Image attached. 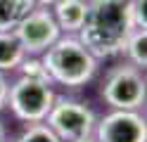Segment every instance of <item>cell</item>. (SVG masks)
<instances>
[{"instance_id": "obj_1", "label": "cell", "mask_w": 147, "mask_h": 142, "mask_svg": "<svg viewBox=\"0 0 147 142\" xmlns=\"http://www.w3.org/2000/svg\"><path fill=\"white\" fill-rule=\"evenodd\" d=\"M133 28L126 0H90L78 40L95 59L116 57L123 52L126 38Z\"/></svg>"}, {"instance_id": "obj_2", "label": "cell", "mask_w": 147, "mask_h": 142, "mask_svg": "<svg viewBox=\"0 0 147 142\" xmlns=\"http://www.w3.org/2000/svg\"><path fill=\"white\" fill-rule=\"evenodd\" d=\"M40 59L48 69L50 83H59L74 90L83 88L97 71V59L86 50V45L76 36H59L43 52Z\"/></svg>"}, {"instance_id": "obj_3", "label": "cell", "mask_w": 147, "mask_h": 142, "mask_svg": "<svg viewBox=\"0 0 147 142\" xmlns=\"http://www.w3.org/2000/svg\"><path fill=\"white\" fill-rule=\"evenodd\" d=\"M95 123H97L95 111L88 104L67 100V97H55L48 116H45V126L62 142H74V140L93 135Z\"/></svg>"}, {"instance_id": "obj_4", "label": "cell", "mask_w": 147, "mask_h": 142, "mask_svg": "<svg viewBox=\"0 0 147 142\" xmlns=\"http://www.w3.org/2000/svg\"><path fill=\"white\" fill-rule=\"evenodd\" d=\"M102 100L114 109H128L138 111L145 104V76L142 71L133 64L116 66L107 73V78L102 81Z\"/></svg>"}, {"instance_id": "obj_5", "label": "cell", "mask_w": 147, "mask_h": 142, "mask_svg": "<svg viewBox=\"0 0 147 142\" xmlns=\"http://www.w3.org/2000/svg\"><path fill=\"white\" fill-rule=\"evenodd\" d=\"M7 102H10L12 114L24 123H43L48 111L55 102V92L50 83L22 78L14 81L7 90Z\"/></svg>"}, {"instance_id": "obj_6", "label": "cell", "mask_w": 147, "mask_h": 142, "mask_svg": "<svg viewBox=\"0 0 147 142\" xmlns=\"http://www.w3.org/2000/svg\"><path fill=\"white\" fill-rule=\"evenodd\" d=\"M12 31L19 38V43H22L26 55H43L62 36L59 26H57V22L52 17V9L43 7V5H36L29 14H24L22 22Z\"/></svg>"}, {"instance_id": "obj_7", "label": "cell", "mask_w": 147, "mask_h": 142, "mask_svg": "<svg viewBox=\"0 0 147 142\" xmlns=\"http://www.w3.org/2000/svg\"><path fill=\"white\" fill-rule=\"evenodd\" d=\"M95 140L97 142H145L147 126L138 111L114 109L95 123Z\"/></svg>"}, {"instance_id": "obj_8", "label": "cell", "mask_w": 147, "mask_h": 142, "mask_svg": "<svg viewBox=\"0 0 147 142\" xmlns=\"http://www.w3.org/2000/svg\"><path fill=\"white\" fill-rule=\"evenodd\" d=\"M86 14H88L86 0H57L52 5V17L57 22L59 31L67 36H74L81 31V26L86 22Z\"/></svg>"}, {"instance_id": "obj_9", "label": "cell", "mask_w": 147, "mask_h": 142, "mask_svg": "<svg viewBox=\"0 0 147 142\" xmlns=\"http://www.w3.org/2000/svg\"><path fill=\"white\" fill-rule=\"evenodd\" d=\"M26 57L14 31H0V71H12Z\"/></svg>"}, {"instance_id": "obj_10", "label": "cell", "mask_w": 147, "mask_h": 142, "mask_svg": "<svg viewBox=\"0 0 147 142\" xmlns=\"http://www.w3.org/2000/svg\"><path fill=\"white\" fill-rule=\"evenodd\" d=\"M33 7V0H0V31H12Z\"/></svg>"}, {"instance_id": "obj_11", "label": "cell", "mask_w": 147, "mask_h": 142, "mask_svg": "<svg viewBox=\"0 0 147 142\" xmlns=\"http://www.w3.org/2000/svg\"><path fill=\"white\" fill-rule=\"evenodd\" d=\"M123 52L128 55L133 66L145 71V66H147V28H133L131 36L126 38Z\"/></svg>"}, {"instance_id": "obj_12", "label": "cell", "mask_w": 147, "mask_h": 142, "mask_svg": "<svg viewBox=\"0 0 147 142\" xmlns=\"http://www.w3.org/2000/svg\"><path fill=\"white\" fill-rule=\"evenodd\" d=\"M22 76L24 78H31V81H40V83H50V76H48V69H45V64L38 55H26L22 64Z\"/></svg>"}, {"instance_id": "obj_13", "label": "cell", "mask_w": 147, "mask_h": 142, "mask_svg": "<svg viewBox=\"0 0 147 142\" xmlns=\"http://www.w3.org/2000/svg\"><path fill=\"white\" fill-rule=\"evenodd\" d=\"M17 142H62V140L45 123H29V128L17 137Z\"/></svg>"}, {"instance_id": "obj_14", "label": "cell", "mask_w": 147, "mask_h": 142, "mask_svg": "<svg viewBox=\"0 0 147 142\" xmlns=\"http://www.w3.org/2000/svg\"><path fill=\"white\" fill-rule=\"evenodd\" d=\"M7 90H10V85H7V78H5V73L0 71V111L5 109V104H7Z\"/></svg>"}, {"instance_id": "obj_15", "label": "cell", "mask_w": 147, "mask_h": 142, "mask_svg": "<svg viewBox=\"0 0 147 142\" xmlns=\"http://www.w3.org/2000/svg\"><path fill=\"white\" fill-rule=\"evenodd\" d=\"M36 5H43V7H50V5H55L57 0H33Z\"/></svg>"}, {"instance_id": "obj_16", "label": "cell", "mask_w": 147, "mask_h": 142, "mask_svg": "<svg viewBox=\"0 0 147 142\" xmlns=\"http://www.w3.org/2000/svg\"><path fill=\"white\" fill-rule=\"evenodd\" d=\"M74 142H97L93 135H88V137H81V140H74Z\"/></svg>"}, {"instance_id": "obj_17", "label": "cell", "mask_w": 147, "mask_h": 142, "mask_svg": "<svg viewBox=\"0 0 147 142\" xmlns=\"http://www.w3.org/2000/svg\"><path fill=\"white\" fill-rule=\"evenodd\" d=\"M5 137V128H3V123H0V140Z\"/></svg>"}, {"instance_id": "obj_18", "label": "cell", "mask_w": 147, "mask_h": 142, "mask_svg": "<svg viewBox=\"0 0 147 142\" xmlns=\"http://www.w3.org/2000/svg\"><path fill=\"white\" fill-rule=\"evenodd\" d=\"M0 142H5V137H3V140H0Z\"/></svg>"}]
</instances>
